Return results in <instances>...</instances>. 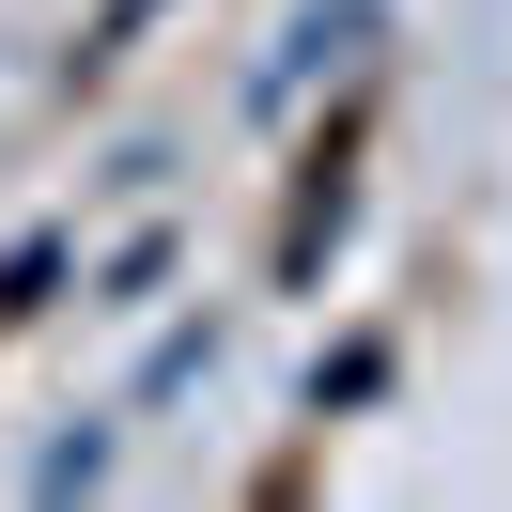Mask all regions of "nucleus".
I'll use <instances>...</instances> for the list:
<instances>
[{
  "mask_svg": "<svg viewBox=\"0 0 512 512\" xmlns=\"http://www.w3.org/2000/svg\"><path fill=\"white\" fill-rule=\"evenodd\" d=\"M357 47H373V0H311V16L280 32V63H264L249 109H295V78H311V63H357Z\"/></svg>",
  "mask_w": 512,
  "mask_h": 512,
  "instance_id": "obj_1",
  "label": "nucleus"
},
{
  "mask_svg": "<svg viewBox=\"0 0 512 512\" xmlns=\"http://www.w3.org/2000/svg\"><path fill=\"white\" fill-rule=\"evenodd\" d=\"M47 280H63V233H32V249L0 264V326H32V311H47Z\"/></svg>",
  "mask_w": 512,
  "mask_h": 512,
  "instance_id": "obj_2",
  "label": "nucleus"
},
{
  "mask_svg": "<svg viewBox=\"0 0 512 512\" xmlns=\"http://www.w3.org/2000/svg\"><path fill=\"white\" fill-rule=\"evenodd\" d=\"M140 16H156V0H109V16H94V47H78V63H109V47L140 32Z\"/></svg>",
  "mask_w": 512,
  "mask_h": 512,
  "instance_id": "obj_3",
  "label": "nucleus"
}]
</instances>
